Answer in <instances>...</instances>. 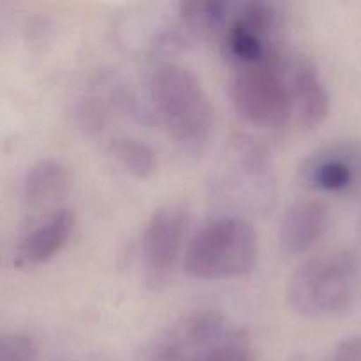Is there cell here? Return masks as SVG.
Instances as JSON below:
<instances>
[{"label": "cell", "mask_w": 361, "mask_h": 361, "mask_svg": "<svg viewBox=\"0 0 361 361\" xmlns=\"http://www.w3.org/2000/svg\"><path fill=\"white\" fill-rule=\"evenodd\" d=\"M150 99L162 127L182 150L200 154L215 130V108L196 74L166 62L150 76Z\"/></svg>", "instance_id": "obj_1"}, {"label": "cell", "mask_w": 361, "mask_h": 361, "mask_svg": "<svg viewBox=\"0 0 361 361\" xmlns=\"http://www.w3.org/2000/svg\"><path fill=\"white\" fill-rule=\"evenodd\" d=\"M358 288L360 263L355 252L326 250L293 271L286 286V302L298 316L323 319L348 312Z\"/></svg>", "instance_id": "obj_2"}, {"label": "cell", "mask_w": 361, "mask_h": 361, "mask_svg": "<svg viewBox=\"0 0 361 361\" xmlns=\"http://www.w3.org/2000/svg\"><path fill=\"white\" fill-rule=\"evenodd\" d=\"M155 361H256L249 335L228 316L201 309L180 317L155 348Z\"/></svg>", "instance_id": "obj_3"}, {"label": "cell", "mask_w": 361, "mask_h": 361, "mask_svg": "<svg viewBox=\"0 0 361 361\" xmlns=\"http://www.w3.org/2000/svg\"><path fill=\"white\" fill-rule=\"evenodd\" d=\"M259 259V238L240 217H219L190 238L183 256L187 274L201 281H222L250 274Z\"/></svg>", "instance_id": "obj_4"}, {"label": "cell", "mask_w": 361, "mask_h": 361, "mask_svg": "<svg viewBox=\"0 0 361 361\" xmlns=\"http://www.w3.org/2000/svg\"><path fill=\"white\" fill-rule=\"evenodd\" d=\"M281 66L259 63L233 69L229 97L242 118L263 129H281L293 116L289 83Z\"/></svg>", "instance_id": "obj_5"}, {"label": "cell", "mask_w": 361, "mask_h": 361, "mask_svg": "<svg viewBox=\"0 0 361 361\" xmlns=\"http://www.w3.org/2000/svg\"><path fill=\"white\" fill-rule=\"evenodd\" d=\"M279 30L281 14L274 4H240L222 28V55L233 69L259 63L281 66Z\"/></svg>", "instance_id": "obj_6"}, {"label": "cell", "mask_w": 361, "mask_h": 361, "mask_svg": "<svg viewBox=\"0 0 361 361\" xmlns=\"http://www.w3.org/2000/svg\"><path fill=\"white\" fill-rule=\"evenodd\" d=\"M190 214L182 201L162 204L154 212L141 233V267L145 284L157 291L173 277L189 233Z\"/></svg>", "instance_id": "obj_7"}, {"label": "cell", "mask_w": 361, "mask_h": 361, "mask_svg": "<svg viewBox=\"0 0 361 361\" xmlns=\"http://www.w3.org/2000/svg\"><path fill=\"white\" fill-rule=\"evenodd\" d=\"M300 176L309 189L361 201V141H337L303 161Z\"/></svg>", "instance_id": "obj_8"}, {"label": "cell", "mask_w": 361, "mask_h": 361, "mask_svg": "<svg viewBox=\"0 0 361 361\" xmlns=\"http://www.w3.org/2000/svg\"><path fill=\"white\" fill-rule=\"evenodd\" d=\"M76 226V215L69 208H55L44 219L28 228L18 240L14 263L18 267H39L48 263L69 242Z\"/></svg>", "instance_id": "obj_9"}, {"label": "cell", "mask_w": 361, "mask_h": 361, "mask_svg": "<svg viewBox=\"0 0 361 361\" xmlns=\"http://www.w3.org/2000/svg\"><path fill=\"white\" fill-rule=\"evenodd\" d=\"M289 92L293 99V116L303 130H312L326 120L330 113V94L316 63L298 56L289 74Z\"/></svg>", "instance_id": "obj_10"}, {"label": "cell", "mask_w": 361, "mask_h": 361, "mask_svg": "<svg viewBox=\"0 0 361 361\" xmlns=\"http://www.w3.org/2000/svg\"><path fill=\"white\" fill-rule=\"evenodd\" d=\"M330 224V212L324 201L303 197L286 210L279 228V243L286 254H303L312 249Z\"/></svg>", "instance_id": "obj_11"}, {"label": "cell", "mask_w": 361, "mask_h": 361, "mask_svg": "<svg viewBox=\"0 0 361 361\" xmlns=\"http://www.w3.org/2000/svg\"><path fill=\"white\" fill-rule=\"evenodd\" d=\"M71 173L59 159L46 157L28 168L21 183V200L32 210L53 208L67 196Z\"/></svg>", "instance_id": "obj_12"}, {"label": "cell", "mask_w": 361, "mask_h": 361, "mask_svg": "<svg viewBox=\"0 0 361 361\" xmlns=\"http://www.w3.org/2000/svg\"><path fill=\"white\" fill-rule=\"evenodd\" d=\"M109 155L134 178H148L157 169V154L147 141L136 136H116L109 141Z\"/></svg>", "instance_id": "obj_13"}, {"label": "cell", "mask_w": 361, "mask_h": 361, "mask_svg": "<svg viewBox=\"0 0 361 361\" xmlns=\"http://www.w3.org/2000/svg\"><path fill=\"white\" fill-rule=\"evenodd\" d=\"M37 344L23 331H9L0 341V361H35Z\"/></svg>", "instance_id": "obj_14"}, {"label": "cell", "mask_w": 361, "mask_h": 361, "mask_svg": "<svg viewBox=\"0 0 361 361\" xmlns=\"http://www.w3.org/2000/svg\"><path fill=\"white\" fill-rule=\"evenodd\" d=\"M328 361H361V337L342 341L331 353Z\"/></svg>", "instance_id": "obj_15"}]
</instances>
